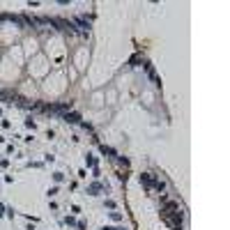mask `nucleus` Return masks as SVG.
<instances>
[{"label":"nucleus","instance_id":"9b49d317","mask_svg":"<svg viewBox=\"0 0 230 230\" xmlns=\"http://www.w3.org/2000/svg\"><path fill=\"white\" fill-rule=\"evenodd\" d=\"M104 205H106V207H108V209H115V200H106V202H104Z\"/></svg>","mask_w":230,"mask_h":230},{"label":"nucleus","instance_id":"2eb2a0df","mask_svg":"<svg viewBox=\"0 0 230 230\" xmlns=\"http://www.w3.org/2000/svg\"><path fill=\"white\" fill-rule=\"evenodd\" d=\"M5 212H7V207H5V205H2V202H0V219H2V216H5Z\"/></svg>","mask_w":230,"mask_h":230},{"label":"nucleus","instance_id":"1a4fd4ad","mask_svg":"<svg viewBox=\"0 0 230 230\" xmlns=\"http://www.w3.org/2000/svg\"><path fill=\"white\" fill-rule=\"evenodd\" d=\"M44 161H46V164H53L55 157H53V154H44Z\"/></svg>","mask_w":230,"mask_h":230},{"label":"nucleus","instance_id":"f03ea898","mask_svg":"<svg viewBox=\"0 0 230 230\" xmlns=\"http://www.w3.org/2000/svg\"><path fill=\"white\" fill-rule=\"evenodd\" d=\"M99 191H106V186H104L101 182H92V184L88 186V193H90V196H99Z\"/></svg>","mask_w":230,"mask_h":230},{"label":"nucleus","instance_id":"4468645a","mask_svg":"<svg viewBox=\"0 0 230 230\" xmlns=\"http://www.w3.org/2000/svg\"><path fill=\"white\" fill-rule=\"evenodd\" d=\"M9 166V159H0V168H7Z\"/></svg>","mask_w":230,"mask_h":230},{"label":"nucleus","instance_id":"9d476101","mask_svg":"<svg viewBox=\"0 0 230 230\" xmlns=\"http://www.w3.org/2000/svg\"><path fill=\"white\" fill-rule=\"evenodd\" d=\"M111 219H113V221H120L122 214H120V212H111Z\"/></svg>","mask_w":230,"mask_h":230},{"label":"nucleus","instance_id":"20e7f679","mask_svg":"<svg viewBox=\"0 0 230 230\" xmlns=\"http://www.w3.org/2000/svg\"><path fill=\"white\" fill-rule=\"evenodd\" d=\"M53 182H55V184L65 182V173H60V170H58V173H53Z\"/></svg>","mask_w":230,"mask_h":230},{"label":"nucleus","instance_id":"f3484780","mask_svg":"<svg viewBox=\"0 0 230 230\" xmlns=\"http://www.w3.org/2000/svg\"><path fill=\"white\" fill-rule=\"evenodd\" d=\"M0 117H2V108H0Z\"/></svg>","mask_w":230,"mask_h":230},{"label":"nucleus","instance_id":"a211bd4d","mask_svg":"<svg viewBox=\"0 0 230 230\" xmlns=\"http://www.w3.org/2000/svg\"><path fill=\"white\" fill-rule=\"evenodd\" d=\"M117 230H127V228H117Z\"/></svg>","mask_w":230,"mask_h":230},{"label":"nucleus","instance_id":"0eeeda50","mask_svg":"<svg viewBox=\"0 0 230 230\" xmlns=\"http://www.w3.org/2000/svg\"><path fill=\"white\" fill-rule=\"evenodd\" d=\"M26 127H28V129H32V131H35V129H37V122H35L32 117H26Z\"/></svg>","mask_w":230,"mask_h":230},{"label":"nucleus","instance_id":"6e6552de","mask_svg":"<svg viewBox=\"0 0 230 230\" xmlns=\"http://www.w3.org/2000/svg\"><path fill=\"white\" fill-rule=\"evenodd\" d=\"M62 223H65V226H76L78 221H76L74 216H67V219H65V221H62Z\"/></svg>","mask_w":230,"mask_h":230},{"label":"nucleus","instance_id":"39448f33","mask_svg":"<svg viewBox=\"0 0 230 230\" xmlns=\"http://www.w3.org/2000/svg\"><path fill=\"white\" fill-rule=\"evenodd\" d=\"M85 166H90V168H95V166H97V161H95V157H92V154H85Z\"/></svg>","mask_w":230,"mask_h":230},{"label":"nucleus","instance_id":"f257e3e1","mask_svg":"<svg viewBox=\"0 0 230 230\" xmlns=\"http://www.w3.org/2000/svg\"><path fill=\"white\" fill-rule=\"evenodd\" d=\"M62 120H65L67 124H81V115L78 113H65Z\"/></svg>","mask_w":230,"mask_h":230},{"label":"nucleus","instance_id":"f8f14e48","mask_svg":"<svg viewBox=\"0 0 230 230\" xmlns=\"http://www.w3.org/2000/svg\"><path fill=\"white\" fill-rule=\"evenodd\" d=\"M0 124H2V129H9L12 124H9V120H0Z\"/></svg>","mask_w":230,"mask_h":230},{"label":"nucleus","instance_id":"423d86ee","mask_svg":"<svg viewBox=\"0 0 230 230\" xmlns=\"http://www.w3.org/2000/svg\"><path fill=\"white\" fill-rule=\"evenodd\" d=\"M58 191H60V186L55 184V186H51V189L46 191V196H48V198H53V196H58Z\"/></svg>","mask_w":230,"mask_h":230},{"label":"nucleus","instance_id":"ddd939ff","mask_svg":"<svg viewBox=\"0 0 230 230\" xmlns=\"http://www.w3.org/2000/svg\"><path fill=\"white\" fill-rule=\"evenodd\" d=\"M46 138H51V140H53V138H55V131H53V129H48V131H46Z\"/></svg>","mask_w":230,"mask_h":230},{"label":"nucleus","instance_id":"7ed1b4c3","mask_svg":"<svg viewBox=\"0 0 230 230\" xmlns=\"http://www.w3.org/2000/svg\"><path fill=\"white\" fill-rule=\"evenodd\" d=\"M99 150H101L104 154H108V157H117V154H115V150H113V147H108V145H99Z\"/></svg>","mask_w":230,"mask_h":230},{"label":"nucleus","instance_id":"dca6fc26","mask_svg":"<svg viewBox=\"0 0 230 230\" xmlns=\"http://www.w3.org/2000/svg\"><path fill=\"white\" fill-rule=\"evenodd\" d=\"M76 228H78V230H85V223H83V221H78V223H76Z\"/></svg>","mask_w":230,"mask_h":230}]
</instances>
